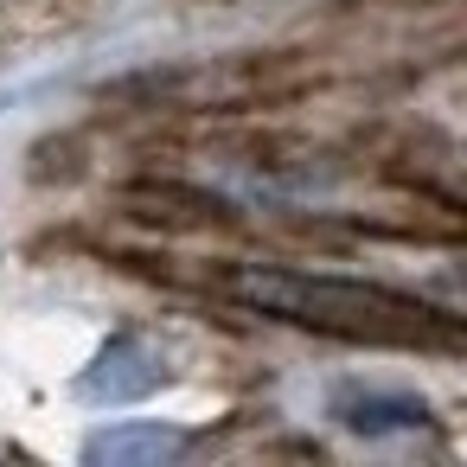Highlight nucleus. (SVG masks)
<instances>
[{
    "mask_svg": "<svg viewBox=\"0 0 467 467\" xmlns=\"http://www.w3.org/2000/svg\"><path fill=\"white\" fill-rule=\"evenodd\" d=\"M339 429L352 435H397V429H429V403L410 390H339L333 397Z\"/></svg>",
    "mask_w": 467,
    "mask_h": 467,
    "instance_id": "obj_4",
    "label": "nucleus"
},
{
    "mask_svg": "<svg viewBox=\"0 0 467 467\" xmlns=\"http://www.w3.org/2000/svg\"><path fill=\"white\" fill-rule=\"evenodd\" d=\"M231 295L269 320H295V327L339 333V339H429L435 333V314L422 301L371 288V282H346V275H301V269L244 263L231 275Z\"/></svg>",
    "mask_w": 467,
    "mask_h": 467,
    "instance_id": "obj_1",
    "label": "nucleus"
},
{
    "mask_svg": "<svg viewBox=\"0 0 467 467\" xmlns=\"http://www.w3.org/2000/svg\"><path fill=\"white\" fill-rule=\"evenodd\" d=\"M167 378H173V371H167V358H161L148 339L116 333V339H109V346L78 371V397H84V403H103V410H122V403L154 397Z\"/></svg>",
    "mask_w": 467,
    "mask_h": 467,
    "instance_id": "obj_2",
    "label": "nucleus"
},
{
    "mask_svg": "<svg viewBox=\"0 0 467 467\" xmlns=\"http://www.w3.org/2000/svg\"><path fill=\"white\" fill-rule=\"evenodd\" d=\"M186 448V429H167V422H116V429H97L84 441V461L90 467H161Z\"/></svg>",
    "mask_w": 467,
    "mask_h": 467,
    "instance_id": "obj_3",
    "label": "nucleus"
}]
</instances>
